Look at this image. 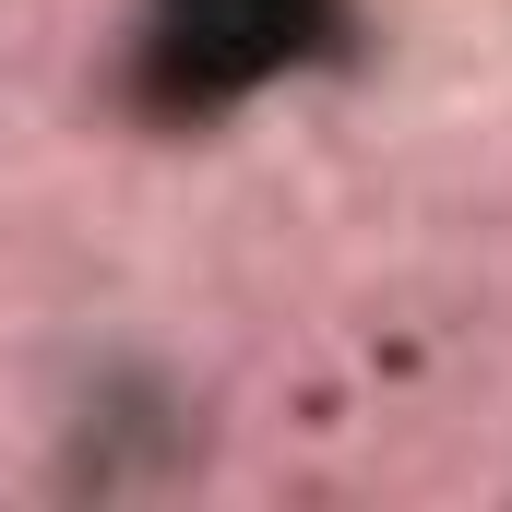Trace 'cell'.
<instances>
[{
  "mask_svg": "<svg viewBox=\"0 0 512 512\" xmlns=\"http://www.w3.org/2000/svg\"><path fill=\"white\" fill-rule=\"evenodd\" d=\"M346 0H143L131 12V108L167 131H203L251 108L262 84L346 48Z\"/></svg>",
  "mask_w": 512,
  "mask_h": 512,
  "instance_id": "6da1fadb",
  "label": "cell"
}]
</instances>
